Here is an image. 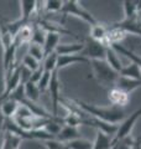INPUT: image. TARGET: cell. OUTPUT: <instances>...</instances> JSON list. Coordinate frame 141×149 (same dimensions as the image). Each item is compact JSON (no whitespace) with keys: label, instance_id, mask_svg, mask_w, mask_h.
<instances>
[{"label":"cell","instance_id":"cell-1","mask_svg":"<svg viewBox=\"0 0 141 149\" xmlns=\"http://www.w3.org/2000/svg\"><path fill=\"white\" fill-rule=\"evenodd\" d=\"M76 104L81 108L84 113L89 114L91 117L98 118L100 120H104L106 123H111V124H116V123H121L123 120L126 118L125 112L123 108H118V107H98L87 102L79 101V100H74Z\"/></svg>","mask_w":141,"mask_h":149},{"label":"cell","instance_id":"cell-2","mask_svg":"<svg viewBox=\"0 0 141 149\" xmlns=\"http://www.w3.org/2000/svg\"><path fill=\"white\" fill-rule=\"evenodd\" d=\"M89 65L93 70V77L103 87H114L119 78V73L114 71L105 60H91Z\"/></svg>","mask_w":141,"mask_h":149},{"label":"cell","instance_id":"cell-3","mask_svg":"<svg viewBox=\"0 0 141 149\" xmlns=\"http://www.w3.org/2000/svg\"><path fill=\"white\" fill-rule=\"evenodd\" d=\"M61 14L66 17V16H76L81 20L86 21L87 24H89L91 26L95 25L97 24V20L95 17L89 11H87L86 9L82 6V4L77 1V0H66L63 1V6H62V10H61Z\"/></svg>","mask_w":141,"mask_h":149},{"label":"cell","instance_id":"cell-4","mask_svg":"<svg viewBox=\"0 0 141 149\" xmlns=\"http://www.w3.org/2000/svg\"><path fill=\"white\" fill-rule=\"evenodd\" d=\"M140 117H141V109H138V111H135L134 113H131L129 117H126L123 122L120 123V125H118V130H116L115 136L111 139L113 147L116 146L119 142L124 141L125 138H128L130 136L131 130L134 128V124L136 123V120Z\"/></svg>","mask_w":141,"mask_h":149},{"label":"cell","instance_id":"cell-5","mask_svg":"<svg viewBox=\"0 0 141 149\" xmlns=\"http://www.w3.org/2000/svg\"><path fill=\"white\" fill-rule=\"evenodd\" d=\"M106 49H108V46H105L104 44L94 41L89 37L87 40V42L84 44V50L82 51L81 55L87 57L89 61L91 60H105Z\"/></svg>","mask_w":141,"mask_h":149},{"label":"cell","instance_id":"cell-6","mask_svg":"<svg viewBox=\"0 0 141 149\" xmlns=\"http://www.w3.org/2000/svg\"><path fill=\"white\" fill-rule=\"evenodd\" d=\"M61 85L58 80V71L52 72V77H51V82L48 85V92L51 96V101H52V114L55 117H58V106H59V100H61Z\"/></svg>","mask_w":141,"mask_h":149},{"label":"cell","instance_id":"cell-7","mask_svg":"<svg viewBox=\"0 0 141 149\" xmlns=\"http://www.w3.org/2000/svg\"><path fill=\"white\" fill-rule=\"evenodd\" d=\"M108 100H109L111 106L118 107V108H124V107L129 103L130 95L114 86V87L109 88V91H108Z\"/></svg>","mask_w":141,"mask_h":149},{"label":"cell","instance_id":"cell-8","mask_svg":"<svg viewBox=\"0 0 141 149\" xmlns=\"http://www.w3.org/2000/svg\"><path fill=\"white\" fill-rule=\"evenodd\" d=\"M111 26L119 27V29L124 30L128 35L133 34V35L141 36V22H140L138 16L134 17V19H124V20H121V21L114 22Z\"/></svg>","mask_w":141,"mask_h":149},{"label":"cell","instance_id":"cell-9","mask_svg":"<svg viewBox=\"0 0 141 149\" xmlns=\"http://www.w3.org/2000/svg\"><path fill=\"white\" fill-rule=\"evenodd\" d=\"M19 4H20V9H21L20 20L25 22L26 25H30L31 17L37 10V8H39V5H37L39 1H35V0H21Z\"/></svg>","mask_w":141,"mask_h":149},{"label":"cell","instance_id":"cell-10","mask_svg":"<svg viewBox=\"0 0 141 149\" xmlns=\"http://www.w3.org/2000/svg\"><path fill=\"white\" fill-rule=\"evenodd\" d=\"M20 107V103L12 98H6L0 104V114L5 119H12Z\"/></svg>","mask_w":141,"mask_h":149},{"label":"cell","instance_id":"cell-11","mask_svg":"<svg viewBox=\"0 0 141 149\" xmlns=\"http://www.w3.org/2000/svg\"><path fill=\"white\" fill-rule=\"evenodd\" d=\"M91 61L82 56L81 54L79 55H68V56H58V60H57V71L62 68H66L70 66V65H74V63H89Z\"/></svg>","mask_w":141,"mask_h":149},{"label":"cell","instance_id":"cell-12","mask_svg":"<svg viewBox=\"0 0 141 149\" xmlns=\"http://www.w3.org/2000/svg\"><path fill=\"white\" fill-rule=\"evenodd\" d=\"M84 50V44L74 42V44H58L56 52L58 56H68V55H79Z\"/></svg>","mask_w":141,"mask_h":149},{"label":"cell","instance_id":"cell-13","mask_svg":"<svg viewBox=\"0 0 141 149\" xmlns=\"http://www.w3.org/2000/svg\"><path fill=\"white\" fill-rule=\"evenodd\" d=\"M78 138H82L78 128L70 127V125H63L62 129H61V132L58 133V136L56 137V139H58L59 142H63V143L72 142L74 139H78Z\"/></svg>","mask_w":141,"mask_h":149},{"label":"cell","instance_id":"cell-14","mask_svg":"<svg viewBox=\"0 0 141 149\" xmlns=\"http://www.w3.org/2000/svg\"><path fill=\"white\" fill-rule=\"evenodd\" d=\"M115 87L120 88V90H123L130 95L131 92H134L135 90H138L139 87H141V81L134 80V78H129V77H123L119 74V78H118V81L115 83Z\"/></svg>","mask_w":141,"mask_h":149},{"label":"cell","instance_id":"cell-15","mask_svg":"<svg viewBox=\"0 0 141 149\" xmlns=\"http://www.w3.org/2000/svg\"><path fill=\"white\" fill-rule=\"evenodd\" d=\"M59 39H61V35L57 34V32H47L45 42H44V45H42L45 56L55 52L56 49H57V46H58V44H59Z\"/></svg>","mask_w":141,"mask_h":149},{"label":"cell","instance_id":"cell-16","mask_svg":"<svg viewBox=\"0 0 141 149\" xmlns=\"http://www.w3.org/2000/svg\"><path fill=\"white\" fill-rule=\"evenodd\" d=\"M108 29L104 24L97 22L95 25L91 26V39L98 42H102L106 46V36H108Z\"/></svg>","mask_w":141,"mask_h":149},{"label":"cell","instance_id":"cell-17","mask_svg":"<svg viewBox=\"0 0 141 149\" xmlns=\"http://www.w3.org/2000/svg\"><path fill=\"white\" fill-rule=\"evenodd\" d=\"M128 36V34L119 29V27H114V26H110L108 29V36H106V46H110L113 44H120L125 37Z\"/></svg>","mask_w":141,"mask_h":149},{"label":"cell","instance_id":"cell-18","mask_svg":"<svg viewBox=\"0 0 141 149\" xmlns=\"http://www.w3.org/2000/svg\"><path fill=\"white\" fill-rule=\"evenodd\" d=\"M105 61L106 63L109 65V66L114 70V71H116L118 73H120V71L123 70V63H121L119 56H118V52H115L114 50H113L110 46H108L106 49V55H105Z\"/></svg>","mask_w":141,"mask_h":149},{"label":"cell","instance_id":"cell-19","mask_svg":"<svg viewBox=\"0 0 141 149\" xmlns=\"http://www.w3.org/2000/svg\"><path fill=\"white\" fill-rule=\"evenodd\" d=\"M24 95H25V98L29 100L31 102H35L37 103L40 100V96H41V92L39 90L36 83H32V82H26L24 85Z\"/></svg>","mask_w":141,"mask_h":149},{"label":"cell","instance_id":"cell-20","mask_svg":"<svg viewBox=\"0 0 141 149\" xmlns=\"http://www.w3.org/2000/svg\"><path fill=\"white\" fill-rule=\"evenodd\" d=\"M110 47L115 51V52H118V54H120V55H124V56H126L128 58H130L131 60V62H134V63H136L138 66L141 68V57L139 55H136V54H134L133 51H130L129 49H126V47H124L123 45H120V44H113V45H110Z\"/></svg>","mask_w":141,"mask_h":149},{"label":"cell","instance_id":"cell-21","mask_svg":"<svg viewBox=\"0 0 141 149\" xmlns=\"http://www.w3.org/2000/svg\"><path fill=\"white\" fill-rule=\"evenodd\" d=\"M111 139H113V137L106 136L105 133L100 132V130H97L95 141L93 142V148L92 149H110L113 147Z\"/></svg>","mask_w":141,"mask_h":149},{"label":"cell","instance_id":"cell-22","mask_svg":"<svg viewBox=\"0 0 141 149\" xmlns=\"http://www.w3.org/2000/svg\"><path fill=\"white\" fill-rule=\"evenodd\" d=\"M119 74H120V76H123V77H129V78H134V80L140 81L141 68L136 63L131 62L130 65H128V66H124Z\"/></svg>","mask_w":141,"mask_h":149},{"label":"cell","instance_id":"cell-23","mask_svg":"<svg viewBox=\"0 0 141 149\" xmlns=\"http://www.w3.org/2000/svg\"><path fill=\"white\" fill-rule=\"evenodd\" d=\"M0 44L3 46V50H5L8 47H10L11 45H14V36L8 30L6 25L3 24L1 21H0Z\"/></svg>","mask_w":141,"mask_h":149},{"label":"cell","instance_id":"cell-24","mask_svg":"<svg viewBox=\"0 0 141 149\" xmlns=\"http://www.w3.org/2000/svg\"><path fill=\"white\" fill-rule=\"evenodd\" d=\"M31 35H32V26L27 25L25 27H22V29L16 34L15 39H14V44L19 47V45H21V44L30 42L31 41Z\"/></svg>","mask_w":141,"mask_h":149},{"label":"cell","instance_id":"cell-25","mask_svg":"<svg viewBox=\"0 0 141 149\" xmlns=\"http://www.w3.org/2000/svg\"><path fill=\"white\" fill-rule=\"evenodd\" d=\"M46 34H47V32L42 29L39 24H34V25H32V35H31L30 44H36V45L42 46V45H44V42H45Z\"/></svg>","mask_w":141,"mask_h":149},{"label":"cell","instance_id":"cell-26","mask_svg":"<svg viewBox=\"0 0 141 149\" xmlns=\"http://www.w3.org/2000/svg\"><path fill=\"white\" fill-rule=\"evenodd\" d=\"M57 60H58V55L57 52H52L50 55L45 56L44 58V63H42V68H44V71H48V72H53L56 71V68H57Z\"/></svg>","mask_w":141,"mask_h":149},{"label":"cell","instance_id":"cell-27","mask_svg":"<svg viewBox=\"0 0 141 149\" xmlns=\"http://www.w3.org/2000/svg\"><path fill=\"white\" fill-rule=\"evenodd\" d=\"M124 5V19H134L138 16V4L134 0H125L123 1Z\"/></svg>","mask_w":141,"mask_h":149},{"label":"cell","instance_id":"cell-28","mask_svg":"<svg viewBox=\"0 0 141 149\" xmlns=\"http://www.w3.org/2000/svg\"><path fill=\"white\" fill-rule=\"evenodd\" d=\"M67 146L69 149H92L93 142L88 141V139H84V138H78L72 142H68Z\"/></svg>","mask_w":141,"mask_h":149},{"label":"cell","instance_id":"cell-29","mask_svg":"<svg viewBox=\"0 0 141 149\" xmlns=\"http://www.w3.org/2000/svg\"><path fill=\"white\" fill-rule=\"evenodd\" d=\"M27 54L30 56H32L34 58H36L37 61H44L45 58V52H44V47L40 45H36V44H30L29 45V51Z\"/></svg>","mask_w":141,"mask_h":149},{"label":"cell","instance_id":"cell-30","mask_svg":"<svg viewBox=\"0 0 141 149\" xmlns=\"http://www.w3.org/2000/svg\"><path fill=\"white\" fill-rule=\"evenodd\" d=\"M22 66L24 67H26L27 70H30L31 72H34L36 71V70H39L41 67V65H40V61H37L36 58H34L32 56H30L29 54H26L25 56H24V58H22Z\"/></svg>","mask_w":141,"mask_h":149},{"label":"cell","instance_id":"cell-31","mask_svg":"<svg viewBox=\"0 0 141 149\" xmlns=\"http://www.w3.org/2000/svg\"><path fill=\"white\" fill-rule=\"evenodd\" d=\"M51 77H52V72L44 71V73H42V76H41V80L37 83V87H39L41 93H44L47 88H48V85L51 82Z\"/></svg>","mask_w":141,"mask_h":149},{"label":"cell","instance_id":"cell-32","mask_svg":"<svg viewBox=\"0 0 141 149\" xmlns=\"http://www.w3.org/2000/svg\"><path fill=\"white\" fill-rule=\"evenodd\" d=\"M63 6V1L61 0H47L45 1V9L51 13H61Z\"/></svg>","mask_w":141,"mask_h":149},{"label":"cell","instance_id":"cell-33","mask_svg":"<svg viewBox=\"0 0 141 149\" xmlns=\"http://www.w3.org/2000/svg\"><path fill=\"white\" fill-rule=\"evenodd\" d=\"M44 146L47 149H69L67 143H63V142H59L58 139H48V141H45L44 142Z\"/></svg>","mask_w":141,"mask_h":149},{"label":"cell","instance_id":"cell-34","mask_svg":"<svg viewBox=\"0 0 141 149\" xmlns=\"http://www.w3.org/2000/svg\"><path fill=\"white\" fill-rule=\"evenodd\" d=\"M42 73H44V68L40 67L39 70H36V71L34 72H31V77H30V82L32 83H39V81L41 80V76H42Z\"/></svg>","mask_w":141,"mask_h":149},{"label":"cell","instance_id":"cell-35","mask_svg":"<svg viewBox=\"0 0 141 149\" xmlns=\"http://www.w3.org/2000/svg\"><path fill=\"white\" fill-rule=\"evenodd\" d=\"M0 149H9V144L5 139H3L1 141V146H0Z\"/></svg>","mask_w":141,"mask_h":149},{"label":"cell","instance_id":"cell-36","mask_svg":"<svg viewBox=\"0 0 141 149\" xmlns=\"http://www.w3.org/2000/svg\"><path fill=\"white\" fill-rule=\"evenodd\" d=\"M3 123H4V119L0 118V137H1V132H3ZM0 146H1V143H0Z\"/></svg>","mask_w":141,"mask_h":149},{"label":"cell","instance_id":"cell-37","mask_svg":"<svg viewBox=\"0 0 141 149\" xmlns=\"http://www.w3.org/2000/svg\"><path fill=\"white\" fill-rule=\"evenodd\" d=\"M138 17H139V20H140V22H141V11L138 13Z\"/></svg>","mask_w":141,"mask_h":149},{"label":"cell","instance_id":"cell-38","mask_svg":"<svg viewBox=\"0 0 141 149\" xmlns=\"http://www.w3.org/2000/svg\"><path fill=\"white\" fill-rule=\"evenodd\" d=\"M140 81H141V77H140Z\"/></svg>","mask_w":141,"mask_h":149}]
</instances>
